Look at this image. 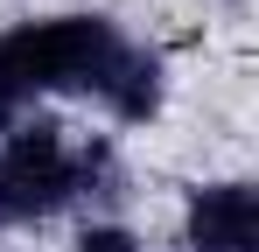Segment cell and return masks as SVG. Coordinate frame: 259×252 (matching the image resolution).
Segmentation results:
<instances>
[{"label": "cell", "mask_w": 259, "mask_h": 252, "mask_svg": "<svg viewBox=\"0 0 259 252\" xmlns=\"http://www.w3.org/2000/svg\"><path fill=\"white\" fill-rule=\"evenodd\" d=\"M77 196H119V161L105 140H70L56 119H28L0 140V231L56 217Z\"/></svg>", "instance_id": "obj_1"}, {"label": "cell", "mask_w": 259, "mask_h": 252, "mask_svg": "<svg viewBox=\"0 0 259 252\" xmlns=\"http://www.w3.org/2000/svg\"><path fill=\"white\" fill-rule=\"evenodd\" d=\"M119 42L126 35L105 14H49V21L7 28L0 35V126L49 91H84L91 98Z\"/></svg>", "instance_id": "obj_2"}, {"label": "cell", "mask_w": 259, "mask_h": 252, "mask_svg": "<svg viewBox=\"0 0 259 252\" xmlns=\"http://www.w3.org/2000/svg\"><path fill=\"white\" fill-rule=\"evenodd\" d=\"M182 252H259L252 182H203L182 210Z\"/></svg>", "instance_id": "obj_3"}, {"label": "cell", "mask_w": 259, "mask_h": 252, "mask_svg": "<svg viewBox=\"0 0 259 252\" xmlns=\"http://www.w3.org/2000/svg\"><path fill=\"white\" fill-rule=\"evenodd\" d=\"M91 98H98V105H105L119 126H147L154 112H161V98H168V70H161V56H154V49L119 42Z\"/></svg>", "instance_id": "obj_4"}, {"label": "cell", "mask_w": 259, "mask_h": 252, "mask_svg": "<svg viewBox=\"0 0 259 252\" xmlns=\"http://www.w3.org/2000/svg\"><path fill=\"white\" fill-rule=\"evenodd\" d=\"M77 252H140V238L119 231V224H91L84 238H77Z\"/></svg>", "instance_id": "obj_5"}]
</instances>
